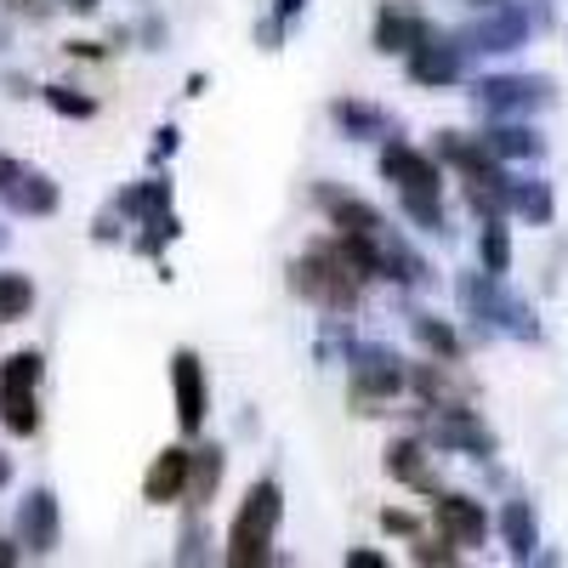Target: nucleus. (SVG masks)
Segmentation results:
<instances>
[{
    "label": "nucleus",
    "instance_id": "f257e3e1",
    "mask_svg": "<svg viewBox=\"0 0 568 568\" xmlns=\"http://www.w3.org/2000/svg\"><path fill=\"white\" fill-rule=\"evenodd\" d=\"M291 284H296V296H307V302L324 307V313H353L369 278L358 273V262H353L336 240H329V245H313V251L291 267Z\"/></svg>",
    "mask_w": 568,
    "mask_h": 568
},
{
    "label": "nucleus",
    "instance_id": "f03ea898",
    "mask_svg": "<svg viewBox=\"0 0 568 568\" xmlns=\"http://www.w3.org/2000/svg\"><path fill=\"white\" fill-rule=\"evenodd\" d=\"M278 517H284V495L273 478L251 484V495L233 511V529H227V562L240 568H262L273 562V540H278Z\"/></svg>",
    "mask_w": 568,
    "mask_h": 568
},
{
    "label": "nucleus",
    "instance_id": "7ed1b4c3",
    "mask_svg": "<svg viewBox=\"0 0 568 568\" xmlns=\"http://www.w3.org/2000/svg\"><path fill=\"white\" fill-rule=\"evenodd\" d=\"M382 176L398 187V200H404V216H409V222L444 233V200H438L444 182H438V165H433V160L415 154L409 142H387V149H382Z\"/></svg>",
    "mask_w": 568,
    "mask_h": 568
},
{
    "label": "nucleus",
    "instance_id": "20e7f679",
    "mask_svg": "<svg viewBox=\"0 0 568 568\" xmlns=\"http://www.w3.org/2000/svg\"><path fill=\"white\" fill-rule=\"evenodd\" d=\"M40 382H45L40 353H12L0 364V426H7L12 438L40 433Z\"/></svg>",
    "mask_w": 568,
    "mask_h": 568
},
{
    "label": "nucleus",
    "instance_id": "39448f33",
    "mask_svg": "<svg viewBox=\"0 0 568 568\" xmlns=\"http://www.w3.org/2000/svg\"><path fill=\"white\" fill-rule=\"evenodd\" d=\"M404 375L409 369L387 347H364L353 358V404H358V415H382V404L404 387Z\"/></svg>",
    "mask_w": 568,
    "mask_h": 568
},
{
    "label": "nucleus",
    "instance_id": "423d86ee",
    "mask_svg": "<svg viewBox=\"0 0 568 568\" xmlns=\"http://www.w3.org/2000/svg\"><path fill=\"white\" fill-rule=\"evenodd\" d=\"M171 398H176V426L187 438L205 426V409H211V393H205V364H200V353H176L171 358Z\"/></svg>",
    "mask_w": 568,
    "mask_h": 568
},
{
    "label": "nucleus",
    "instance_id": "0eeeda50",
    "mask_svg": "<svg viewBox=\"0 0 568 568\" xmlns=\"http://www.w3.org/2000/svg\"><path fill=\"white\" fill-rule=\"evenodd\" d=\"M426 438L438 449H471V455H495V433L460 404H438L433 409V426H426Z\"/></svg>",
    "mask_w": 568,
    "mask_h": 568
},
{
    "label": "nucleus",
    "instance_id": "6e6552de",
    "mask_svg": "<svg viewBox=\"0 0 568 568\" xmlns=\"http://www.w3.org/2000/svg\"><path fill=\"white\" fill-rule=\"evenodd\" d=\"M478 103L489 109V114H529V109H546L551 103V85L546 80H524V74H495V80H484L478 85Z\"/></svg>",
    "mask_w": 568,
    "mask_h": 568
},
{
    "label": "nucleus",
    "instance_id": "1a4fd4ad",
    "mask_svg": "<svg viewBox=\"0 0 568 568\" xmlns=\"http://www.w3.org/2000/svg\"><path fill=\"white\" fill-rule=\"evenodd\" d=\"M433 524H438V535H444L449 546H484V535H489L484 506L466 500V495H444V489H438V500H433Z\"/></svg>",
    "mask_w": 568,
    "mask_h": 568
},
{
    "label": "nucleus",
    "instance_id": "9d476101",
    "mask_svg": "<svg viewBox=\"0 0 568 568\" xmlns=\"http://www.w3.org/2000/svg\"><path fill=\"white\" fill-rule=\"evenodd\" d=\"M18 546H23L29 557L58 551V495H52V489H34V495L18 506Z\"/></svg>",
    "mask_w": 568,
    "mask_h": 568
},
{
    "label": "nucleus",
    "instance_id": "9b49d317",
    "mask_svg": "<svg viewBox=\"0 0 568 568\" xmlns=\"http://www.w3.org/2000/svg\"><path fill=\"white\" fill-rule=\"evenodd\" d=\"M409 80H420V85H455L460 80V45H449V40H415L409 45Z\"/></svg>",
    "mask_w": 568,
    "mask_h": 568
},
{
    "label": "nucleus",
    "instance_id": "f8f14e48",
    "mask_svg": "<svg viewBox=\"0 0 568 568\" xmlns=\"http://www.w3.org/2000/svg\"><path fill=\"white\" fill-rule=\"evenodd\" d=\"M0 200H7L18 216H52L58 211V182L52 176H40V171H18L12 182H0Z\"/></svg>",
    "mask_w": 568,
    "mask_h": 568
},
{
    "label": "nucleus",
    "instance_id": "ddd939ff",
    "mask_svg": "<svg viewBox=\"0 0 568 568\" xmlns=\"http://www.w3.org/2000/svg\"><path fill=\"white\" fill-rule=\"evenodd\" d=\"M187 455L182 444H171V449H160L154 455V466H149V478H142V495H149L154 506H171V500H182V489H187Z\"/></svg>",
    "mask_w": 568,
    "mask_h": 568
},
{
    "label": "nucleus",
    "instance_id": "4468645a",
    "mask_svg": "<svg viewBox=\"0 0 568 568\" xmlns=\"http://www.w3.org/2000/svg\"><path fill=\"white\" fill-rule=\"evenodd\" d=\"M387 471H393L404 489L438 495V471H433V460H426V444H420V438H398V444L387 449Z\"/></svg>",
    "mask_w": 568,
    "mask_h": 568
},
{
    "label": "nucleus",
    "instance_id": "2eb2a0df",
    "mask_svg": "<svg viewBox=\"0 0 568 568\" xmlns=\"http://www.w3.org/2000/svg\"><path fill=\"white\" fill-rule=\"evenodd\" d=\"M420 34H426L420 12L415 7H398V0H387L382 18H375V45H382V52H409Z\"/></svg>",
    "mask_w": 568,
    "mask_h": 568
},
{
    "label": "nucleus",
    "instance_id": "dca6fc26",
    "mask_svg": "<svg viewBox=\"0 0 568 568\" xmlns=\"http://www.w3.org/2000/svg\"><path fill=\"white\" fill-rule=\"evenodd\" d=\"M318 205L329 211V222H336L342 233H382V227H387L375 205H364V200H353V194H336V187H318Z\"/></svg>",
    "mask_w": 568,
    "mask_h": 568
},
{
    "label": "nucleus",
    "instance_id": "f3484780",
    "mask_svg": "<svg viewBox=\"0 0 568 568\" xmlns=\"http://www.w3.org/2000/svg\"><path fill=\"white\" fill-rule=\"evenodd\" d=\"M438 160H449L460 176H478V171H500V160L489 154V142L478 136V142H471V136H455V131H444L438 136Z\"/></svg>",
    "mask_w": 568,
    "mask_h": 568
},
{
    "label": "nucleus",
    "instance_id": "a211bd4d",
    "mask_svg": "<svg viewBox=\"0 0 568 568\" xmlns=\"http://www.w3.org/2000/svg\"><path fill=\"white\" fill-rule=\"evenodd\" d=\"M484 142H489V154H495V160H540V154H546L540 131H535V125H511V120L495 125Z\"/></svg>",
    "mask_w": 568,
    "mask_h": 568
},
{
    "label": "nucleus",
    "instance_id": "6ab92c4d",
    "mask_svg": "<svg viewBox=\"0 0 568 568\" xmlns=\"http://www.w3.org/2000/svg\"><path fill=\"white\" fill-rule=\"evenodd\" d=\"M529 34V23H524V12H495V18H484L478 29H471L466 40L478 45V52H506V45H517Z\"/></svg>",
    "mask_w": 568,
    "mask_h": 568
},
{
    "label": "nucleus",
    "instance_id": "aec40b11",
    "mask_svg": "<svg viewBox=\"0 0 568 568\" xmlns=\"http://www.w3.org/2000/svg\"><path fill=\"white\" fill-rule=\"evenodd\" d=\"M500 535H506V546H511V557H517V562L535 557V546H540L535 511H529L524 500H506V511H500Z\"/></svg>",
    "mask_w": 568,
    "mask_h": 568
},
{
    "label": "nucleus",
    "instance_id": "412c9836",
    "mask_svg": "<svg viewBox=\"0 0 568 568\" xmlns=\"http://www.w3.org/2000/svg\"><path fill=\"white\" fill-rule=\"evenodd\" d=\"M216 478H222V449H194V460H187V489H182V500L200 511V506L216 495Z\"/></svg>",
    "mask_w": 568,
    "mask_h": 568
},
{
    "label": "nucleus",
    "instance_id": "4be33fe9",
    "mask_svg": "<svg viewBox=\"0 0 568 568\" xmlns=\"http://www.w3.org/2000/svg\"><path fill=\"white\" fill-rule=\"evenodd\" d=\"M120 211L125 216H142V222H165L171 216V187L165 182H136V187H125V194H120Z\"/></svg>",
    "mask_w": 568,
    "mask_h": 568
},
{
    "label": "nucleus",
    "instance_id": "5701e85b",
    "mask_svg": "<svg viewBox=\"0 0 568 568\" xmlns=\"http://www.w3.org/2000/svg\"><path fill=\"white\" fill-rule=\"evenodd\" d=\"M415 342H420L426 353H438L444 364H455V358H460V336H455V329H449L444 318H433V313H420V318H415Z\"/></svg>",
    "mask_w": 568,
    "mask_h": 568
},
{
    "label": "nucleus",
    "instance_id": "b1692460",
    "mask_svg": "<svg viewBox=\"0 0 568 568\" xmlns=\"http://www.w3.org/2000/svg\"><path fill=\"white\" fill-rule=\"evenodd\" d=\"M506 211H524L529 222H551V187L546 182H511L506 187Z\"/></svg>",
    "mask_w": 568,
    "mask_h": 568
},
{
    "label": "nucleus",
    "instance_id": "393cba45",
    "mask_svg": "<svg viewBox=\"0 0 568 568\" xmlns=\"http://www.w3.org/2000/svg\"><path fill=\"white\" fill-rule=\"evenodd\" d=\"M29 307H34V284L23 278V273H0V318H29Z\"/></svg>",
    "mask_w": 568,
    "mask_h": 568
},
{
    "label": "nucleus",
    "instance_id": "a878e982",
    "mask_svg": "<svg viewBox=\"0 0 568 568\" xmlns=\"http://www.w3.org/2000/svg\"><path fill=\"white\" fill-rule=\"evenodd\" d=\"M336 125L347 136H375V131H387V114L382 109H364V103H336Z\"/></svg>",
    "mask_w": 568,
    "mask_h": 568
},
{
    "label": "nucleus",
    "instance_id": "bb28decb",
    "mask_svg": "<svg viewBox=\"0 0 568 568\" xmlns=\"http://www.w3.org/2000/svg\"><path fill=\"white\" fill-rule=\"evenodd\" d=\"M511 267V240H506V227H500V216H489L484 222V273H506Z\"/></svg>",
    "mask_w": 568,
    "mask_h": 568
},
{
    "label": "nucleus",
    "instance_id": "cd10ccee",
    "mask_svg": "<svg viewBox=\"0 0 568 568\" xmlns=\"http://www.w3.org/2000/svg\"><path fill=\"white\" fill-rule=\"evenodd\" d=\"M45 103H52L58 114H69V120H91V114H98V98H80L74 85H45Z\"/></svg>",
    "mask_w": 568,
    "mask_h": 568
},
{
    "label": "nucleus",
    "instance_id": "c85d7f7f",
    "mask_svg": "<svg viewBox=\"0 0 568 568\" xmlns=\"http://www.w3.org/2000/svg\"><path fill=\"white\" fill-rule=\"evenodd\" d=\"M415 562H460V546H449L444 535L438 540H415Z\"/></svg>",
    "mask_w": 568,
    "mask_h": 568
},
{
    "label": "nucleus",
    "instance_id": "c756f323",
    "mask_svg": "<svg viewBox=\"0 0 568 568\" xmlns=\"http://www.w3.org/2000/svg\"><path fill=\"white\" fill-rule=\"evenodd\" d=\"M382 529H387V535H409V540L420 535V529H415V517H404V511H382Z\"/></svg>",
    "mask_w": 568,
    "mask_h": 568
},
{
    "label": "nucleus",
    "instance_id": "7c9ffc66",
    "mask_svg": "<svg viewBox=\"0 0 568 568\" xmlns=\"http://www.w3.org/2000/svg\"><path fill=\"white\" fill-rule=\"evenodd\" d=\"M347 562H353V568H382L387 557H382V551H347Z\"/></svg>",
    "mask_w": 568,
    "mask_h": 568
},
{
    "label": "nucleus",
    "instance_id": "2f4dec72",
    "mask_svg": "<svg viewBox=\"0 0 568 568\" xmlns=\"http://www.w3.org/2000/svg\"><path fill=\"white\" fill-rule=\"evenodd\" d=\"M18 171H23V165H18V160H12V154H0V182H12V176H18Z\"/></svg>",
    "mask_w": 568,
    "mask_h": 568
},
{
    "label": "nucleus",
    "instance_id": "473e14b6",
    "mask_svg": "<svg viewBox=\"0 0 568 568\" xmlns=\"http://www.w3.org/2000/svg\"><path fill=\"white\" fill-rule=\"evenodd\" d=\"M273 12H278V18H296V12H302V0H273Z\"/></svg>",
    "mask_w": 568,
    "mask_h": 568
},
{
    "label": "nucleus",
    "instance_id": "72a5a7b5",
    "mask_svg": "<svg viewBox=\"0 0 568 568\" xmlns=\"http://www.w3.org/2000/svg\"><path fill=\"white\" fill-rule=\"evenodd\" d=\"M7 478H12V460H7V455H0V489H7Z\"/></svg>",
    "mask_w": 568,
    "mask_h": 568
},
{
    "label": "nucleus",
    "instance_id": "f704fd0d",
    "mask_svg": "<svg viewBox=\"0 0 568 568\" xmlns=\"http://www.w3.org/2000/svg\"><path fill=\"white\" fill-rule=\"evenodd\" d=\"M12 557H18V551L7 546V535H0V562H12Z\"/></svg>",
    "mask_w": 568,
    "mask_h": 568
},
{
    "label": "nucleus",
    "instance_id": "c9c22d12",
    "mask_svg": "<svg viewBox=\"0 0 568 568\" xmlns=\"http://www.w3.org/2000/svg\"><path fill=\"white\" fill-rule=\"evenodd\" d=\"M69 7H74V12H91V7H98V0H69Z\"/></svg>",
    "mask_w": 568,
    "mask_h": 568
}]
</instances>
